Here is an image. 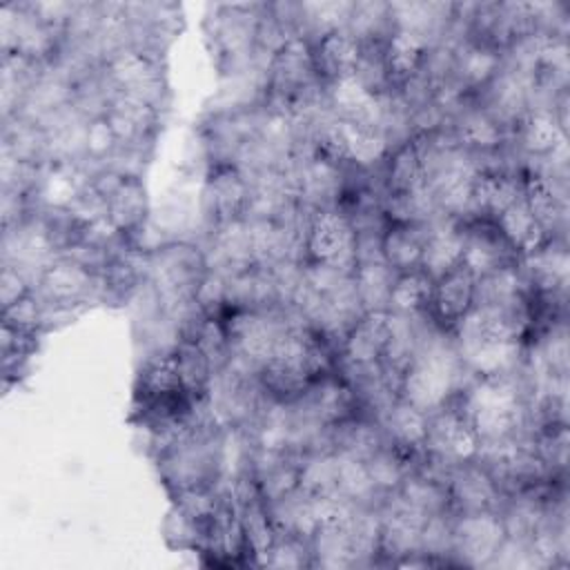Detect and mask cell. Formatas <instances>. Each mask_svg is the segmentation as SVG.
Instances as JSON below:
<instances>
[{"mask_svg":"<svg viewBox=\"0 0 570 570\" xmlns=\"http://www.w3.org/2000/svg\"><path fill=\"white\" fill-rule=\"evenodd\" d=\"M532 381L528 367L514 374L472 376L454 403L472 425L479 443L532 434Z\"/></svg>","mask_w":570,"mask_h":570,"instance_id":"1","label":"cell"},{"mask_svg":"<svg viewBox=\"0 0 570 570\" xmlns=\"http://www.w3.org/2000/svg\"><path fill=\"white\" fill-rule=\"evenodd\" d=\"M470 379L452 334L428 314L416 352L401 376L399 396L430 414L454 401Z\"/></svg>","mask_w":570,"mask_h":570,"instance_id":"2","label":"cell"},{"mask_svg":"<svg viewBox=\"0 0 570 570\" xmlns=\"http://www.w3.org/2000/svg\"><path fill=\"white\" fill-rule=\"evenodd\" d=\"M265 2H214L205 13V40L220 76L267 71L269 60L256 51V24Z\"/></svg>","mask_w":570,"mask_h":570,"instance_id":"3","label":"cell"},{"mask_svg":"<svg viewBox=\"0 0 570 570\" xmlns=\"http://www.w3.org/2000/svg\"><path fill=\"white\" fill-rule=\"evenodd\" d=\"M207 272L205 252L196 243L169 240L147 249V283L169 321H183L196 305L194 292Z\"/></svg>","mask_w":570,"mask_h":570,"instance_id":"4","label":"cell"},{"mask_svg":"<svg viewBox=\"0 0 570 570\" xmlns=\"http://www.w3.org/2000/svg\"><path fill=\"white\" fill-rule=\"evenodd\" d=\"M102 78L111 91L136 96L156 109L165 111L171 100L165 56L125 47L109 56L102 67Z\"/></svg>","mask_w":570,"mask_h":570,"instance_id":"5","label":"cell"},{"mask_svg":"<svg viewBox=\"0 0 570 570\" xmlns=\"http://www.w3.org/2000/svg\"><path fill=\"white\" fill-rule=\"evenodd\" d=\"M65 45V33L31 16L27 2L0 4V53H20L31 62L51 65Z\"/></svg>","mask_w":570,"mask_h":570,"instance_id":"6","label":"cell"},{"mask_svg":"<svg viewBox=\"0 0 570 570\" xmlns=\"http://www.w3.org/2000/svg\"><path fill=\"white\" fill-rule=\"evenodd\" d=\"M318 80L312 45L305 38H289L269 60L261 105L287 114L289 100Z\"/></svg>","mask_w":570,"mask_h":570,"instance_id":"7","label":"cell"},{"mask_svg":"<svg viewBox=\"0 0 570 570\" xmlns=\"http://www.w3.org/2000/svg\"><path fill=\"white\" fill-rule=\"evenodd\" d=\"M232 358L261 370L272 356L278 336L285 332V309H238L223 316Z\"/></svg>","mask_w":570,"mask_h":570,"instance_id":"8","label":"cell"},{"mask_svg":"<svg viewBox=\"0 0 570 570\" xmlns=\"http://www.w3.org/2000/svg\"><path fill=\"white\" fill-rule=\"evenodd\" d=\"M305 254L312 263L336 267L345 274L356 269V232L341 207L312 212Z\"/></svg>","mask_w":570,"mask_h":570,"instance_id":"9","label":"cell"},{"mask_svg":"<svg viewBox=\"0 0 570 570\" xmlns=\"http://www.w3.org/2000/svg\"><path fill=\"white\" fill-rule=\"evenodd\" d=\"M33 289L49 307L80 312L89 303H98V274L60 254L42 269Z\"/></svg>","mask_w":570,"mask_h":570,"instance_id":"10","label":"cell"},{"mask_svg":"<svg viewBox=\"0 0 570 570\" xmlns=\"http://www.w3.org/2000/svg\"><path fill=\"white\" fill-rule=\"evenodd\" d=\"M503 539L505 530L497 510L454 514L452 563L463 568H490Z\"/></svg>","mask_w":570,"mask_h":570,"instance_id":"11","label":"cell"},{"mask_svg":"<svg viewBox=\"0 0 570 570\" xmlns=\"http://www.w3.org/2000/svg\"><path fill=\"white\" fill-rule=\"evenodd\" d=\"M381 512V543L376 566H396L401 559L419 554L421 528L425 514L410 508L396 492L379 501Z\"/></svg>","mask_w":570,"mask_h":570,"instance_id":"12","label":"cell"},{"mask_svg":"<svg viewBox=\"0 0 570 570\" xmlns=\"http://www.w3.org/2000/svg\"><path fill=\"white\" fill-rule=\"evenodd\" d=\"M105 118L111 125L120 147H138L147 151L154 149L163 125L160 109L120 91H111Z\"/></svg>","mask_w":570,"mask_h":570,"instance_id":"13","label":"cell"},{"mask_svg":"<svg viewBox=\"0 0 570 570\" xmlns=\"http://www.w3.org/2000/svg\"><path fill=\"white\" fill-rule=\"evenodd\" d=\"M249 183L234 165H212L203 183V209L209 227L245 218Z\"/></svg>","mask_w":570,"mask_h":570,"instance_id":"14","label":"cell"},{"mask_svg":"<svg viewBox=\"0 0 570 570\" xmlns=\"http://www.w3.org/2000/svg\"><path fill=\"white\" fill-rule=\"evenodd\" d=\"M534 296L568 301L570 254L566 238H548L539 249L519 258Z\"/></svg>","mask_w":570,"mask_h":570,"instance_id":"15","label":"cell"},{"mask_svg":"<svg viewBox=\"0 0 570 570\" xmlns=\"http://www.w3.org/2000/svg\"><path fill=\"white\" fill-rule=\"evenodd\" d=\"M476 450H479V439L454 401L430 412L428 439H425L423 452L443 456L452 463H461V461L474 459Z\"/></svg>","mask_w":570,"mask_h":570,"instance_id":"16","label":"cell"},{"mask_svg":"<svg viewBox=\"0 0 570 570\" xmlns=\"http://www.w3.org/2000/svg\"><path fill=\"white\" fill-rule=\"evenodd\" d=\"M448 494L450 508L454 514L468 512H485L497 510L503 505L505 494L494 483L492 474L476 461H461L454 465L448 479Z\"/></svg>","mask_w":570,"mask_h":570,"instance_id":"17","label":"cell"},{"mask_svg":"<svg viewBox=\"0 0 570 570\" xmlns=\"http://www.w3.org/2000/svg\"><path fill=\"white\" fill-rule=\"evenodd\" d=\"M294 403L323 428H332L358 414L356 394L338 372L314 379Z\"/></svg>","mask_w":570,"mask_h":570,"instance_id":"18","label":"cell"},{"mask_svg":"<svg viewBox=\"0 0 570 570\" xmlns=\"http://www.w3.org/2000/svg\"><path fill=\"white\" fill-rule=\"evenodd\" d=\"M514 263H519L517 252L501 236L492 220L465 223L461 267H465L474 278H483Z\"/></svg>","mask_w":570,"mask_h":570,"instance_id":"19","label":"cell"},{"mask_svg":"<svg viewBox=\"0 0 570 570\" xmlns=\"http://www.w3.org/2000/svg\"><path fill=\"white\" fill-rule=\"evenodd\" d=\"M525 205L548 238H566L568 198L566 178H543L539 174H523Z\"/></svg>","mask_w":570,"mask_h":570,"instance_id":"20","label":"cell"},{"mask_svg":"<svg viewBox=\"0 0 570 570\" xmlns=\"http://www.w3.org/2000/svg\"><path fill=\"white\" fill-rule=\"evenodd\" d=\"M505 56L490 42L465 38L454 47L452 80L468 94L479 96L503 69Z\"/></svg>","mask_w":570,"mask_h":570,"instance_id":"21","label":"cell"},{"mask_svg":"<svg viewBox=\"0 0 570 570\" xmlns=\"http://www.w3.org/2000/svg\"><path fill=\"white\" fill-rule=\"evenodd\" d=\"M383 94L367 89L356 73L325 82V98L334 118L363 122L379 129L383 120Z\"/></svg>","mask_w":570,"mask_h":570,"instance_id":"22","label":"cell"},{"mask_svg":"<svg viewBox=\"0 0 570 570\" xmlns=\"http://www.w3.org/2000/svg\"><path fill=\"white\" fill-rule=\"evenodd\" d=\"M456 145L472 156H490L503 149L510 131L474 98L450 120Z\"/></svg>","mask_w":570,"mask_h":570,"instance_id":"23","label":"cell"},{"mask_svg":"<svg viewBox=\"0 0 570 570\" xmlns=\"http://www.w3.org/2000/svg\"><path fill=\"white\" fill-rule=\"evenodd\" d=\"M454 20V2L441 0H392L390 22L392 31H410L421 36L430 47H434L450 29Z\"/></svg>","mask_w":570,"mask_h":570,"instance_id":"24","label":"cell"},{"mask_svg":"<svg viewBox=\"0 0 570 570\" xmlns=\"http://www.w3.org/2000/svg\"><path fill=\"white\" fill-rule=\"evenodd\" d=\"M425 227L428 232H425V245L421 256V269L432 281H439L441 276L461 267L465 223L450 216H436Z\"/></svg>","mask_w":570,"mask_h":570,"instance_id":"25","label":"cell"},{"mask_svg":"<svg viewBox=\"0 0 570 570\" xmlns=\"http://www.w3.org/2000/svg\"><path fill=\"white\" fill-rule=\"evenodd\" d=\"M474 285L476 278L465 269L456 267L450 274L434 281L430 316L443 330H452L474 305Z\"/></svg>","mask_w":570,"mask_h":570,"instance_id":"26","label":"cell"},{"mask_svg":"<svg viewBox=\"0 0 570 570\" xmlns=\"http://www.w3.org/2000/svg\"><path fill=\"white\" fill-rule=\"evenodd\" d=\"M390 338V312H365L350 330L338 358L356 365L383 361Z\"/></svg>","mask_w":570,"mask_h":570,"instance_id":"27","label":"cell"},{"mask_svg":"<svg viewBox=\"0 0 570 570\" xmlns=\"http://www.w3.org/2000/svg\"><path fill=\"white\" fill-rule=\"evenodd\" d=\"M338 127L343 138V160L347 167L372 171L379 165H385L392 147L383 129L352 120H338Z\"/></svg>","mask_w":570,"mask_h":570,"instance_id":"28","label":"cell"},{"mask_svg":"<svg viewBox=\"0 0 570 570\" xmlns=\"http://www.w3.org/2000/svg\"><path fill=\"white\" fill-rule=\"evenodd\" d=\"M312 56L318 80L332 82L356 71L361 60V42L347 29H338L316 40L312 45Z\"/></svg>","mask_w":570,"mask_h":570,"instance_id":"29","label":"cell"},{"mask_svg":"<svg viewBox=\"0 0 570 570\" xmlns=\"http://www.w3.org/2000/svg\"><path fill=\"white\" fill-rule=\"evenodd\" d=\"M428 419L430 414L421 407L403 401L401 396L392 403V407L381 419V428L390 445L399 448L401 452L416 456L425 448L428 439Z\"/></svg>","mask_w":570,"mask_h":570,"instance_id":"30","label":"cell"},{"mask_svg":"<svg viewBox=\"0 0 570 570\" xmlns=\"http://www.w3.org/2000/svg\"><path fill=\"white\" fill-rule=\"evenodd\" d=\"M430 45L410 31L394 29L383 42V67L387 76L390 91L399 89L407 78H412L425 62Z\"/></svg>","mask_w":570,"mask_h":570,"instance_id":"31","label":"cell"},{"mask_svg":"<svg viewBox=\"0 0 570 570\" xmlns=\"http://www.w3.org/2000/svg\"><path fill=\"white\" fill-rule=\"evenodd\" d=\"M107 216L136 245V238L145 229L149 216V196L142 178H125L118 185V189L107 198Z\"/></svg>","mask_w":570,"mask_h":570,"instance_id":"32","label":"cell"},{"mask_svg":"<svg viewBox=\"0 0 570 570\" xmlns=\"http://www.w3.org/2000/svg\"><path fill=\"white\" fill-rule=\"evenodd\" d=\"M45 67L47 65L31 62L20 53H0V120H9L18 114Z\"/></svg>","mask_w":570,"mask_h":570,"instance_id":"33","label":"cell"},{"mask_svg":"<svg viewBox=\"0 0 570 570\" xmlns=\"http://www.w3.org/2000/svg\"><path fill=\"white\" fill-rule=\"evenodd\" d=\"M534 294L519 263L501 267L474 285V305L481 307H512L523 301H532Z\"/></svg>","mask_w":570,"mask_h":570,"instance_id":"34","label":"cell"},{"mask_svg":"<svg viewBox=\"0 0 570 570\" xmlns=\"http://www.w3.org/2000/svg\"><path fill=\"white\" fill-rule=\"evenodd\" d=\"M330 443H332L334 452L352 454V456L365 461L381 445H385L387 439H385V432L379 421L358 412V414L330 428Z\"/></svg>","mask_w":570,"mask_h":570,"instance_id":"35","label":"cell"},{"mask_svg":"<svg viewBox=\"0 0 570 570\" xmlns=\"http://www.w3.org/2000/svg\"><path fill=\"white\" fill-rule=\"evenodd\" d=\"M354 0H303L298 2V38L309 45L323 36L345 29Z\"/></svg>","mask_w":570,"mask_h":570,"instance_id":"36","label":"cell"},{"mask_svg":"<svg viewBox=\"0 0 570 570\" xmlns=\"http://www.w3.org/2000/svg\"><path fill=\"white\" fill-rule=\"evenodd\" d=\"M45 334L16 330L11 325L0 323V361H2V383L4 390L18 385L22 376H27L31 358L38 354L40 341Z\"/></svg>","mask_w":570,"mask_h":570,"instance_id":"37","label":"cell"},{"mask_svg":"<svg viewBox=\"0 0 570 570\" xmlns=\"http://www.w3.org/2000/svg\"><path fill=\"white\" fill-rule=\"evenodd\" d=\"M492 223L497 225V229L510 243V247L517 252L519 258L532 254L548 240L543 229L532 218L523 196L519 200H514L508 209H503Z\"/></svg>","mask_w":570,"mask_h":570,"instance_id":"38","label":"cell"},{"mask_svg":"<svg viewBox=\"0 0 570 570\" xmlns=\"http://www.w3.org/2000/svg\"><path fill=\"white\" fill-rule=\"evenodd\" d=\"M425 225H390L383 234L381 249L383 261L396 274L421 267L423 245H425Z\"/></svg>","mask_w":570,"mask_h":570,"instance_id":"39","label":"cell"},{"mask_svg":"<svg viewBox=\"0 0 570 570\" xmlns=\"http://www.w3.org/2000/svg\"><path fill=\"white\" fill-rule=\"evenodd\" d=\"M350 546L354 554V568L376 566L379 543H381V512L379 503L356 505L347 523Z\"/></svg>","mask_w":570,"mask_h":570,"instance_id":"40","label":"cell"},{"mask_svg":"<svg viewBox=\"0 0 570 570\" xmlns=\"http://www.w3.org/2000/svg\"><path fill=\"white\" fill-rule=\"evenodd\" d=\"M383 167L385 194H410L425 185L423 165L414 140L394 147Z\"/></svg>","mask_w":570,"mask_h":570,"instance_id":"41","label":"cell"},{"mask_svg":"<svg viewBox=\"0 0 570 570\" xmlns=\"http://www.w3.org/2000/svg\"><path fill=\"white\" fill-rule=\"evenodd\" d=\"M432 292H434V281L421 267L401 272L394 276L387 312L407 314V316L425 314V312H430Z\"/></svg>","mask_w":570,"mask_h":570,"instance_id":"42","label":"cell"},{"mask_svg":"<svg viewBox=\"0 0 570 570\" xmlns=\"http://www.w3.org/2000/svg\"><path fill=\"white\" fill-rule=\"evenodd\" d=\"M352 276H354V287H356L363 312L390 309V289L396 272H392L385 261L358 263Z\"/></svg>","mask_w":570,"mask_h":570,"instance_id":"43","label":"cell"},{"mask_svg":"<svg viewBox=\"0 0 570 570\" xmlns=\"http://www.w3.org/2000/svg\"><path fill=\"white\" fill-rule=\"evenodd\" d=\"M258 381H261L265 394L274 401H281V403L296 401L307 390V385L312 383L309 376L298 365L287 363V361L276 358V356H269L261 365Z\"/></svg>","mask_w":570,"mask_h":570,"instance_id":"44","label":"cell"},{"mask_svg":"<svg viewBox=\"0 0 570 570\" xmlns=\"http://www.w3.org/2000/svg\"><path fill=\"white\" fill-rule=\"evenodd\" d=\"M416 456H410L390 443L381 445L374 454H370L365 459V468H367V474H370L376 492L381 497L396 492L399 485L403 483V479L412 472Z\"/></svg>","mask_w":570,"mask_h":570,"instance_id":"45","label":"cell"},{"mask_svg":"<svg viewBox=\"0 0 570 570\" xmlns=\"http://www.w3.org/2000/svg\"><path fill=\"white\" fill-rule=\"evenodd\" d=\"M361 45H381L392 33L387 0H354L345 27Z\"/></svg>","mask_w":570,"mask_h":570,"instance_id":"46","label":"cell"},{"mask_svg":"<svg viewBox=\"0 0 570 570\" xmlns=\"http://www.w3.org/2000/svg\"><path fill=\"white\" fill-rule=\"evenodd\" d=\"M312 563L323 570L354 568L347 525H321L312 534Z\"/></svg>","mask_w":570,"mask_h":570,"instance_id":"47","label":"cell"},{"mask_svg":"<svg viewBox=\"0 0 570 570\" xmlns=\"http://www.w3.org/2000/svg\"><path fill=\"white\" fill-rule=\"evenodd\" d=\"M336 490L356 505H374L383 499L367 474L365 461L343 452H336Z\"/></svg>","mask_w":570,"mask_h":570,"instance_id":"48","label":"cell"},{"mask_svg":"<svg viewBox=\"0 0 570 570\" xmlns=\"http://www.w3.org/2000/svg\"><path fill=\"white\" fill-rule=\"evenodd\" d=\"M176 363H178V374L183 381V387L189 399H203L209 396V385L214 379L212 365L203 350L194 341H178L174 347Z\"/></svg>","mask_w":570,"mask_h":570,"instance_id":"49","label":"cell"},{"mask_svg":"<svg viewBox=\"0 0 570 570\" xmlns=\"http://www.w3.org/2000/svg\"><path fill=\"white\" fill-rule=\"evenodd\" d=\"M396 494L414 510H419L421 514L430 517V514H439V512H448L450 508V494L448 488L430 476H423L419 472H410L403 483L399 485Z\"/></svg>","mask_w":570,"mask_h":570,"instance_id":"50","label":"cell"},{"mask_svg":"<svg viewBox=\"0 0 570 570\" xmlns=\"http://www.w3.org/2000/svg\"><path fill=\"white\" fill-rule=\"evenodd\" d=\"M452 532H454V512L430 514L421 528L419 554L434 561V566H454L452 563Z\"/></svg>","mask_w":570,"mask_h":570,"instance_id":"51","label":"cell"},{"mask_svg":"<svg viewBox=\"0 0 570 570\" xmlns=\"http://www.w3.org/2000/svg\"><path fill=\"white\" fill-rule=\"evenodd\" d=\"M298 488L307 494H332L336 490V452H309L301 456Z\"/></svg>","mask_w":570,"mask_h":570,"instance_id":"52","label":"cell"},{"mask_svg":"<svg viewBox=\"0 0 570 570\" xmlns=\"http://www.w3.org/2000/svg\"><path fill=\"white\" fill-rule=\"evenodd\" d=\"M265 568H292V570H303V568H314L312 563V539L289 534V532H276L274 546L265 559Z\"/></svg>","mask_w":570,"mask_h":570,"instance_id":"53","label":"cell"},{"mask_svg":"<svg viewBox=\"0 0 570 570\" xmlns=\"http://www.w3.org/2000/svg\"><path fill=\"white\" fill-rule=\"evenodd\" d=\"M185 341H194L203 350V354L207 356L214 374L220 372L229 363V358H232L229 338H227V330H225L223 318L205 316L203 323L196 327L194 336L185 338Z\"/></svg>","mask_w":570,"mask_h":570,"instance_id":"54","label":"cell"},{"mask_svg":"<svg viewBox=\"0 0 570 570\" xmlns=\"http://www.w3.org/2000/svg\"><path fill=\"white\" fill-rule=\"evenodd\" d=\"M203 530H205V525L189 519L176 505H169L165 521H163V537L169 548L189 550V552L198 554L200 543H203Z\"/></svg>","mask_w":570,"mask_h":570,"instance_id":"55","label":"cell"},{"mask_svg":"<svg viewBox=\"0 0 570 570\" xmlns=\"http://www.w3.org/2000/svg\"><path fill=\"white\" fill-rule=\"evenodd\" d=\"M45 303L38 296L36 289H31L27 296H22L20 301L11 303L9 307L0 309V323L11 325L16 330H24V332H38V334H47L45 327Z\"/></svg>","mask_w":570,"mask_h":570,"instance_id":"56","label":"cell"},{"mask_svg":"<svg viewBox=\"0 0 570 570\" xmlns=\"http://www.w3.org/2000/svg\"><path fill=\"white\" fill-rule=\"evenodd\" d=\"M194 301L200 307V312L209 318H223L227 314V281L225 274L216 269H207L200 278Z\"/></svg>","mask_w":570,"mask_h":570,"instance_id":"57","label":"cell"},{"mask_svg":"<svg viewBox=\"0 0 570 570\" xmlns=\"http://www.w3.org/2000/svg\"><path fill=\"white\" fill-rule=\"evenodd\" d=\"M27 9L33 18H38L42 24L65 33L67 24L76 11V0H24Z\"/></svg>","mask_w":570,"mask_h":570,"instance_id":"58","label":"cell"},{"mask_svg":"<svg viewBox=\"0 0 570 570\" xmlns=\"http://www.w3.org/2000/svg\"><path fill=\"white\" fill-rule=\"evenodd\" d=\"M65 212L82 227L107 216V200L91 185H87Z\"/></svg>","mask_w":570,"mask_h":570,"instance_id":"59","label":"cell"},{"mask_svg":"<svg viewBox=\"0 0 570 570\" xmlns=\"http://www.w3.org/2000/svg\"><path fill=\"white\" fill-rule=\"evenodd\" d=\"M33 289V283L13 265L0 263V309L20 301Z\"/></svg>","mask_w":570,"mask_h":570,"instance_id":"60","label":"cell"}]
</instances>
